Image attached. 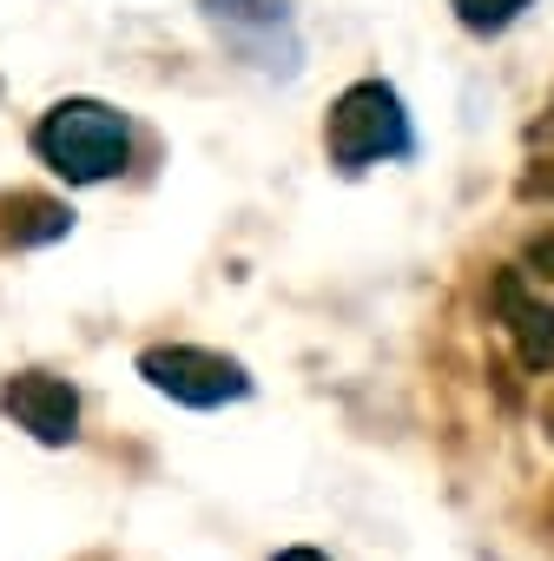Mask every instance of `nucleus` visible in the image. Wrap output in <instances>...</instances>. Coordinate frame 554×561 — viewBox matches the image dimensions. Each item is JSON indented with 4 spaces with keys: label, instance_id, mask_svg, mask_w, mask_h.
Here are the masks:
<instances>
[{
    "label": "nucleus",
    "instance_id": "1",
    "mask_svg": "<svg viewBox=\"0 0 554 561\" xmlns=\"http://www.w3.org/2000/svg\"><path fill=\"white\" fill-rule=\"evenodd\" d=\"M34 152H41L60 179H73V185H100V179L126 172V159H132V126H126V113H113V106H100V100H60V106L34 126Z\"/></svg>",
    "mask_w": 554,
    "mask_h": 561
},
{
    "label": "nucleus",
    "instance_id": "2",
    "mask_svg": "<svg viewBox=\"0 0 554 561\" xmlns=\"http://www.w3.org/2000/svg\"><path fill=\"white\" fill-rule=\"evenodd\" d=\"M331 159L344 172H363V165H383V159H403L409 152V119H403V100L383 87V80H363L337 100L331 113Z\"/></svg>",
    "mask_w": 554,
    "mask_h": 561
},
{
    "label": "nucleus",
    "instance_id": "3",
    "mask_svg": "<svg viewBox=\"0 0 554 561\" xmlns=\"http://www.w3.org/2000/svg\"><path fill=\"white\" fill-rule=\"evenodd\" d=\"M139 377H146L152 390H165L172 403H192V410H218V403L251 397L244 364H231V357H218V351H192V344L146 351V357H139Z\"/></svg>",
    "mask_w": 554,
    "mask_h": 561
},
{
    "label": "nucleus",
    "instance_id": "4",
    "mask_svg": "<svg viewBox=\"0 0 554 561\" xmlns=\"http://www.w3.org/2000/svg\"><path fill=\"white\" fill-rule=\"evenodd\" d=\"M0 410H8L34 443H73V430H80V390L73 383H60V377H47V370H27V377H14L8 390H0Z\"/></svg>",
    "mask_w": 554,
    "mask_h": 561
},
{
    "label": "nucleus",
    "instance_id": "5",
    "mask_svg": "<svg viewBox=\"0 0 554 561\" xmlns=\"http://www.w3.org/2000/svg\"><path fill=\"white\" fill-rule=\"evenodd\" d=\"M521 8H528V0H455V14H462L469 27H482V34H488V27H508Z\"/></svg>",
    "mask_w": 554,
    "mask_h": 561
},
{
    "label": "nucleus",
    "instance_id": "6",
    "mask_svg": "<svg viewBox=\"0 0 554 561\" xmlns=\"http://www.w3.org/2000/svg\"><path fill=\"white\" fill-rule=\"evenodd\" d=\"M277 561H324V554H318V548H285Z\"/></svg>",
    "mask_w": 554,
    "mask_h": 561
}]
</instances>
